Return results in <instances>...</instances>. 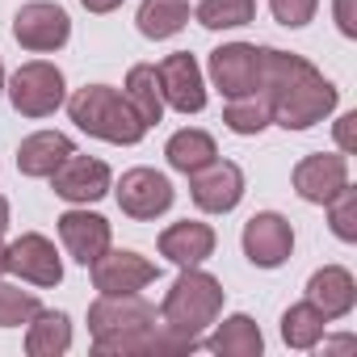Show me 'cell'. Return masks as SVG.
<instances>
[{
    "label": "cell",
    "instance_id": "cell-33",
    "mask_svg": "<svg viewBox=\"0 0 357 357\" xmlns=\"http://www.w3.org/2000/svg\"><path fill=\"white\" fill-rule=\"evenodd\" d=\"M80 5H84L89 13H114V9L122 5V0H80Z\"/></svg>",
    "mask_w": 357,
    "mask_h": 357
},
{
    "label": "cell",
    "instance_id": "cell-2",
    "mask_svg": "<svg viewBox=\"0 0 357 357\" xmlns=\"http://www.w3.org/2000/svg\"><path fill=\"white\" fill-rule=\"evenodd\" d=\"M89 328L97 353H143L147 332L155 328V307L139 294H101L89 307Z\"/></svg>",
    "mask_w": 357,
    "mask_h": 357
},
{
    "label": "cell",
    "instance_id": "cell-23",
    "mask_svg": "<svg viewBox=\"0 0 357 357\" xmlns=\"http://www.w3.org/2000/svg\"><path fill=\"white\" fill-rule=\"evenodd\" d=\"M164 155H168V164H172L176 172L190 176V172L206 168L211 160H219V147H215V139H211L206 130H176V135L168 139Z\"/></svg>",
    "mask_w": 357,
    "mask_h": 357
},
{
    "label": "cell",
    "instance_id": "cell-20",
    "mask_svg": "<svg viewBox=\"0 0 357 357\" xmlns=\"http://www.w3.org/2000/svg\"><path fill=\"white\" fill-rule=\"evenodd\" d=\"M122 97L130 101V109L139 114L143 126H155L164 118V93H160V76H155L151 63H135L126 72V93Z\"/></svg>",
    "mask_w": 357,
    "mask_h": 357
},
{
    "label": "cell",
    "instance_id": "cell-17",
    "mask_svg": "<svg viewBox=\"0 0 357 357\" xmlns=\"http://www.w3.org/2000/svg\"><path fill=\"white\" fill-rule=\"evenodd\" d=\"M215 252V231L206 223H172L164 236H160V257H168L172 265H181V269H194L202 265L206 257Z\"/></svg>",
    "mask_w": 357,
    "mask_h": 357
},
{
    "label": "cell",
    "instance_id": "cell-8",
    "mask_svg": "<svg viewBox=\"0 0 357 357\" xmlns=\"http://www.w3.org/2000/svg\"><path fill=\"white\" fill-rule=\"evenodd\" d=\"M118 206H122V215L147 223V219H155L172 206V181L155 168H130V172H122Z\"/></svg>",
    "mask_w": 357,
    "mask_h": 357
},
{
    "label": "cell",
    "instance_id": "cell-6",
    "mask_svg": "<svg viewBox=\"0 0 357 357\" xmlns=\"http://www.w3.org/2000/svg\"><path fill=\"white\" fill-rule=\"evenodd\" d=\"M190 194H194V206L206 211V215H227L240 206L244 198V172L240 164L231 160H211L206 168L190 172Z\"/></svg>",
    "mask_w": 357,
    "mask_h": 357
},
{
    "label": "cell",
    "instance_id": "cell-31",
    "mask_svg": "<svg viewBox=\"0 0 357 357\" xmlns=\"http://www.w3.org/2000/svg\"><path fill=\"white\" fill-rule=\"evenodd\" d=\"M336 22L344 38H357V17H353V0H336Z\"/></svg>",
    "mask_w": 357,
    "mask_h": 357
},
{
    "label": "cell",
    "instance_id": "cell-21",
    "mask_svg": "<svg viewBox=\"0 0 357 357\" xmlns=\"http://www.w3.org/2000/svg\"><path fill=\"white\" fill-rule=\"evenodd\" d=\"M68 344H72V324H68V315L38 307L34 319H30V332H26V353H30V357H59V353H68Z\"/></svg>",
    "mask_w": 357,
    "mask_h": 357
},
{
    "label": "cell",
    "instance_id": "cell-24",
    "mask_svg": "<svg viewBox=\"0 0 357 357\" xmlns=\"http://www.w3.org/2000/svg\"><path fill=\"white\" fill-rule=\"evenodd\" d=\"M328 332V315L307 298V303H294L286 315H282V340L290 349H315Z\"/></svg>",
    "mask_w": 357,
    "mask_h": 357
},
{
    "label": "cell",
    "instance_id": "cell-11",
    "mask_svg": "<svg viewBox=\"0 0 357 357\" xmlns=\"http://www.w3.org/2000/svg\"><path fill=\"white\" fill-rule=\"evenodd\" d=\"M344 185H349V164H344V155L319 151V155H307V160L294 164V190H298L303 202L328 206Z\"/></svg>",
    "mask_w": 357,
    "mask_h": 357
},
{
    "label": "cell",
    "instance_id": "cell-13",
    "mask_svg": "<svg viewBox=\"0 0 357 357\" xmlns=\"http://www.w3.org/2000/svg\"><path fill=\"white\" fill-rule=\"evenodd\" d=\"M211 76L223 97H248L261 84V55L248 43H227L211 55Z\"/></svg>",
    "mask_w": 357,
    "mask_h": 357
},
{
    "label": "cell",
    "instance_id": "cell-36",
    "mask_svg": "<svg viewBox=\"0 0 357 357\" xmlns=\"http://www.w3.org/2000/svg\"><path fill=\"white\" fill-rule=\"evenodd\" d=\"M0 93H5V63H0Z\"/></svg>",
    "mask_w": 357,
    "mask_h": 357
},
{
    "label": "cell",
    "instance_id": "cell-9",
    "mask_svg": "<svg viewBox=\"0 0 357 357\" xmlns=\"http://www.w3.org/2000/svg\"><path fill=\"white\" fill-rule=\"evenodd\" d=\"M160 93H164V105L181 109V114H198L206 105V89H202V68L190 51H172L160 68Z\"/></svg>",
    "mask_w": 357,
    "mask_h": 357
},
{
    "label": "cell",
    "instance_id": "cell-5",
    "mask_svg": "<svg viewBox=\"0 0 357 357\" xmlns=\"http://www.w3.org/2000/svg\"><path fill=\"white\" fill-rule=\"evenodd\" d=\"M68 89H63V72L47 59H34V63H22L9 80V101L22 118H47L63 105Z\"/></svg>",
    "mask_w": 357,
    "mask_h": 357
},
{
    "label": "cell",
    "instance_id": "cell-26",
    "mask_svg": "<svg viewBox=\"0 0 357 357\" xmlns=\"http://www.w3.org/2000/svg\"><path fill=\"white\" fill-rule=\"evenodd\" d=\"M223 122L227 130L236 135H261L269 126V101L261 93H248V97H231L227 109H223Z\"/></svg>",
    "mask_w": 357,
    "mask_h": 357
},
{
    "label": "cell",
    "instance_id": "cell-16",
    "mask_svg": "<svg viewBox=\"0 0 357 357\" xmlns=\"http://www.w3.org/2000/svg\"><path fill=\"white\" fill-rule=\"evenodd\" d=\"M59 240L72 252V261L93 265L109 248V223L89 211H68V215H59Z\"/></svg>",
    "mask_w": 357,
    "mask_h": 357
},
{
    "label": "cell",
    "instance_id": "cell-35",
    "mask_svg": "<svg viewBox=\"0 0 357 357\" xmlns=\"http://www.w3.org/2000/svg\"><path fill=\"white\" fill-rule=\"evenodd\" d=\"M5 273H9V248L0 244V278H5Z\"/></svg>",
    "mask_w": 357,
    "mask_h": 357
},
{
    "label": "cell",
    "instance_id": "cell-12",
    "mask_svg": "<svg viewBox=\"0 0 357 357\" xmlns=\"http://www.w3.org/2000/svg\"><path fill=\"white\" fill-rule=\"evenodd\" d=\"M51 190L63 202H97L109 194V168L93 155H68L55 172H51Z\"/></svg>",
    "mask_w": 357,
    "mask_h": 357
},
{
    "label": "cell",
    "instance_id": "cell-10",
    "mask_svg": "<svg viewBox=\"0 0 357 357\" xmlns=\"http://www.w3.org/2000/svg\"><path fill=\"white\" fill-rule=\"evenodd\" d=\"M290 248H294V231H290V223H286L282 215L261 211V215H252V219L244 223V257H248L257 269H278V265H286Z\"/></svg>",
    "mask_w": 357,
    "mask_h": 357
},
{
    "label": "cell",
    "instance_id": "cell-14",
    "mask_svg": "<svg viewBox=\"0 0 357 357\" xmlns=\"http://www.w3.org/2000/svg\"><path fill=\"white\" fill-rule=\"evenodd\" d=\"M93 286L101 294H139L147 282H155V265L139 252H101L93 265Z\"/></svg>",
    "mask_w": 357,
    "mask_h": 357
},
{
    "label": "cell",
    "instance_id": "cell-7",
    "mask_svg": "<svg viewBox=\"0 0 357 357\" xmlns=\"http://www.w3.org/2000/svg\"><path fill=\"white\" fill-rule=\"evenodd\" d=\"M13 38L26 47V51H59L68 38H72V22L59 5H47V0H34V5H22L17 17H13Z\"/></svg>",
    "mask_w": 357,
    "mask_h": 357
},
{
    "label": "cell",
    "instance_id": "cell-4",
    "mask_svg": "<svg viewBox=\"0 0 357 357\" xmlns=\"http://www.w3.org/2000/svg\"><path fill=\"white\" fill-rule=\"evenodd\" d=\"M219 311H223V286L211 273H202L198 265L194 269H181V278L172 282V290L160 303L164 328L181 332V336H194V340L219 319Z\"/></svg>",
    "mask_w": 357,
    "mask_h": 357
},
{
    "label": "cell",
    "instance_id": "cell-30",
    "mask_svg": "<svg viewBox=\"0 0 357 357\" xmlns=\"http://www.w3.org/2000/svg\"><path fill=\"white\" fill-rule=\"evenodd\" d=\"M269 9H273V17H278L282 26L298 30V26H307V22L315 17L319 0H269Z\"/></svg>",
    "mask_w": 357,
    "mask_h": 357
},
{
    "label": "cell",
    "instance_id": "cell-27",
    "mask_svg": "<svg viewBox=\"0 0 357 357\" xmlns=\"http://www.w3.org/2000/svg\"><path fill=\"white\" fill-rule=\"evenodd\" d=\"M257 17V0H202L198 5V22L206 30H236L248 26Z\"/></svg>",
    "mask_w": 357,
    "mask_h": 357
},
{
    "label": "cell",
    "instance_id": "cell-34",
    "mask_svg": "<svg viewBox=\"0 0 357 357\" xmlns=\"http://www.w3.org/2000/svg\"><path fill=\"white\" fill-rule=\"evenodd\" d=\"M5 231H9V202L0 198V236H5Z\"/></svg>",
    "mask_w": 357,
    "mask_h": 357
},
{
    "label": "cell",
    "instance_id": "cell-1",
    "mask_svg": "<svg viewBox=\"0 0 357 357\" xmlns=\"http://www.w3.org/2000/svg\"><path fill=\"white\" fill-rule=\"evenodd\" d=\"M261 84L257 93L269 101V122L286 130H307L336 109V84L324 80L303 55H286L273 47H257Z\"/></svg>",
    "mask_w": 357,
    "mask_h": 357
},
{
    "label": "cell",
    "instance_id": "cell-32",
    "mask_svg": "<svg viewBox=\"0 0 357 357\" xmlns=\"http://www.w3.org/2000/svg\"><path fill=\"white\" fill-rule=\"evenodd\" d=\"M353 126H357V114H344V118L336 122V143H340V151H344V155L353 151Z\"/></svg>",
    "mask_w": 357,
    "mask_h": 357
},
{
    "label": "cell",
    "instance_id": "cell-15",
    "mask_svg": "<svg viewBox=\"0 0 357 357\" xmlns=\"http://www.w3.org/2000/svg\"><path fill=\"white\" fill-rule=\"evenodd\" d=\"M9 269L22 282H34V286H59L63 282V265L55 257V244L47 236H38V231L9 244Z\"/></svg>",
    "mask_w": 357,
    "mask_h": 357
},
{
    "label": "cell",
    "instance_id": "cell-25",
    "mask_svg": "<svg viewBox=\"0 0 357 357\" xmlns=\"http://www.w3.org/2000/svg\"><path fill=\"white\" fill-rule=\"evenodd\" d=\"M261 328L248 319V315H231V319H223V328L206 340V349L211 353H219V357H257L261 353Z\"/></svg>",
    "mask_w": 357,
    "mask_h": 357
},
{
    "label": "cell",
    "instance_id": "cell-22",
    "mask_svg": "<svg viewBox=\"0 0 357 357\" xmlns=\"http://www.w3.org/2000/svg\"><path fill=\"white\" fill-rule=\"evenodd\" d=\"M139 34L143 38H172V34H181L185 22H190V5L185 0H143L139 5Z\"/></svg>",
    "mask_w": 357,
    "mask_h": 357
},
{
    "label": "cell",
    "instance_id": "cell-3",
    "mask_svg": "<svg viewBox=\"0 0 357 357\" xmlns=\"http://www.w3.org/2000/svg\"><path fill=\"white\" fill-rule=\"evenodd\" d=\"M68 114L72 122L93 135V139H105V143H139L147 135V126L139 122V114L130 109V101L109 89V84H84L72 101H68Z\"/></svg>",
    "mask_w": 357,
    "mask_h": 357
},
{
    "label": "cell",
    "instance_id": "cell-18",
    "mask_svg": "<svg viewBox=\"0 0 357 357\" xmlns=\"http://www.w3.org/2000/svg\"><path fill=\"white\" fill-rule=\"evenodd\" d=\"M307 298H311L328 319L349 315V311H353V303H357L353 273H349V269H340V265H324L319 273H311V282H307Z\"/></svg>",
    "mask_w": 357,
    "mask_h": 357
},
{
    "label": "cell",
    "instance_id": "cell-28",
    "mask_svg": "<svg viewBox=\"0 0 357 357\" xmlns=\"http://www.w3.org/2000/svg\"><path fill=\"white\" fill-rule=\"evenodd\" d=\"M38 311V298L22 286H0V328H22Z\"/></svg>",
    "mask_w": 357,
    "mask_h": 357
},
{
    "label": "cell",
    "instance_id": "cell-29",
    "mask_svg": "<svg viewBox=\"0 0 357 357\" xmlns=\"http://www.w3.org/2000/svg\"><path fill=\"white\" fill-rule=\"evenodd\" d=\"M328 223H332V231H336L344 244L357 240V190L344 185V190L328 202Z\"/></svg>",
    "mask_w": 357,
    "mask_h": 357
},
{
    "label": "cell",
    "instance_id": "cell-19",
    "mask_svg": "<svg viewBox=\"0 0 357 357\" xmlns=\"http://www.w3.org/2000/svg\"><path fill=\"white\" fill-rule=\"evenodd\" d=\"M72 151H76V147H72L68 135H59V130H38V135L22 139V147H17V168H22L26 176H51Z\"/></svg>",
    "mask_w": 357,
    "mask_h": 357
}]
</instances>
